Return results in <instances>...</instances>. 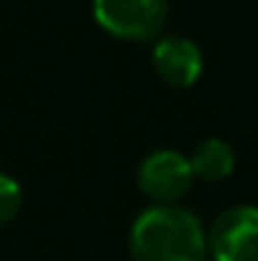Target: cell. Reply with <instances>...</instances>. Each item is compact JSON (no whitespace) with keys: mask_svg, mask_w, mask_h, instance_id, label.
I'll return each instance as SVG.
<instances>
[{"mask_svg":"<svg viewBox=\"0 0 258 261\" xmlns=\"http://www.w3.org/2000/svg\"><path fill=\"white\" fill-rule=\"evenodd\" d=\"M95 22L106 34L125 42H147L167 22V0H92Z\"/></svg>","mask_w":258,"mask_h":261,"instance_id":"2","label":"cell"},{"mask_svg":"<svg viewBox=\"0 0 258 261\" xmlns=\"http://www.w3.org/2000/svg\"><path fill=\"white\" fill-rule=\"evenodd\" d=\"M22 208V189L11 175L0 172V228L9 225Z\"/></svg>","mask_w":258,"mask_h":261,"instance_id":"7","label":"cell"},{"mask_svg":"<svg viewBox=\"0 0 258 261\" xmlns=\"http://www.w3.org/2000/svg\"><path fill=\"white\" fill-rule=\"evenodd\" d=\"M206 247L214 261H258V208H225L206 231Z\"/></svg>","mask_w":258,"mask_h":261,"instance_id":"3","label":"cell"},{"mask_svg":"<svg viewBox=\"0 0 258 261\" xmlns=\"http://www.w3.org/2000/svg\"><path fill=\"white\" fill-rule=\"evenodd\" d=\"M153 67L164 84L189 89L203 75V53L189 36H161L153 45Z\"/></svg>","mask_w":258,"mask_h":261,"instance_id":"5","label":"cell"},{"mask_svg":"<svg viewBox=\"0 0 258 261\" xmlns=\"http://www.w3.org/2000/svg\"><path fill=\"white\" fill-rule=\"evenodd\" d=\"M133 261H206V228L178 203H156L136 217L131 228Z\"/></svg>","mask_w":258,"mask_h":261,"instance_id":"1","label":"cell"},{"mask_svg":"<svg viewBox=\"0 0 258 261\" xmlns=\"http://www.w3.org/2000/svg\"><path fill=\"white\" fill-rule=\"evenodd\" d=\"M192 167L189 159L178 150H153L142 159L136 170L139 189L150 197L153 203H178L189 189H192Z\"/></svg>","mask_w":258,"mask_h":261,"instance_id":"4","label":"cell"},{"mask_svg":"<svg viewBox=\"0 0 258 261\" xmlns=\"http://www.w3.org/2000/svg\"><path fill=\"white\" fill-rule=\"evenodd\" d=\"M189 167H192V175L200 178V181H225V178L233 172L236 167V156H233V147L225 139H203L197 147H194L192 159H189Z\"/></svg>","mask_w":258,"mask_h":261,"instance_id":"6","label":"cell"}]
</instances>
